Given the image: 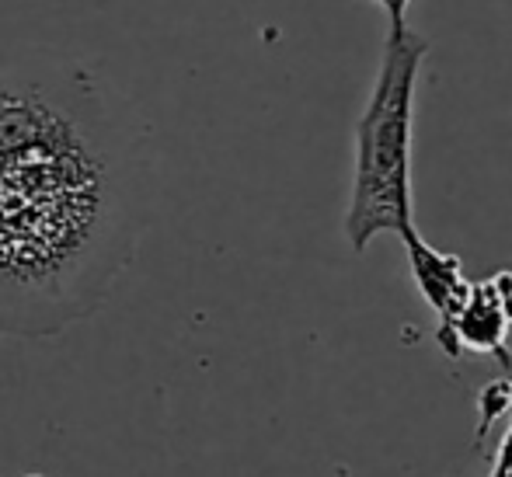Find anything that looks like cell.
<instances>
[{"label":"cell","instance_id":"8992f818","mask_svg":"<svg viewBox=\"0 0 512 477\" xmlns=\"http://www.w3.org/2000/svg\"><path fill=\"white\" fill-rule=\"evenodd\" d=\"M380 7L387 11V32H401V28H408V4L411 0H377Z\"/></svg>","mask_w":512,"mask_h":477},{"label":"cell","instance_id":"277c9868","mask_svg":"<svg viewBox=\"0 0 512 477\" xmlns=\"http://www.w3.org/2000/svg\"><path fill=\"white\" fill-rule=\"evenodd\" d=\"M401 244L408 251L411 279H415L422 300L436 314V331H446L453 317L460 314V307H464L467 293H471V279L464 276V262L457 255H446V251H436L432 244H425L418 230L401 237Z\"/></svg>","mask_w":512,"mask_h":477},{"label":"cell","instance_id":"7a4b0ae2","mask_svg":"<svg viewBox=\"0 0 512 477\" xmlns=\"http://www.w3.org/2000/svg\"><path fill=\"white\" fill-rule=\"evenodd\" d=\"M429 39L415 28L387 32L377 84L356 122V168L345 213V237L363 255L377 234L408 237L411 216V126L415 91Z\"/></svg>","mask_w":512,"mask_h":477},{"label":"cell","instance_id":"3957f363","mask_svg":"<svg viewBox=\"0 0 512 477\" xmlns=\"http://www.w3.org/2000/svg\"><path fill=\"white\" fill-rule=\"evenodd\" d=\"M512 324V272H495V276L471 283L460 314L450 321L446 331H436V345L450 359L474 352V356H492L512 380V356L506 349Z\"/></svg>","mask_w":512,"mask_h":477},{"label":"cell","instance_id":"52a82bcc","mask_svg":"<svg viewBox=\"0 0 512 477\" xmlns=\"http://www.w3.org/2000/svg\"><path fill=\"white\" fill-rule=\"evenodd\" d=\"M25 477H42V474H25Z\"/></svg>","mask_w":512,"mask_h":477},{"label":"cell","instance_id":"5b68a950","mask_svg":"<svg viewBox=\"0 0 512 477\" xmlns=\"http://www.w3.org/2000/svg\"><path fill=\"white\" fill-rule=\"evenodd\" d=\"M512 408V380H492L485 383V390L478 394V411H481V436L488 432V425L499 415H506Z\"/></svg>","mask_w":512,"mask_h":477},{"label":"cell","instance_id":"6da1fadb","mask_svg":"<svg viewBox=\"0 0 512 477\" xmlns=\"http://www.w3.org/2000/svg\"><path fill=\"white\" fill-rule=\"evenodd\" d=\"M147 206L143 133L88 67L0 70V338L91 317L133 262Z\"/></svg>","mask_w":512,"mask_h":477}]
</instances>
